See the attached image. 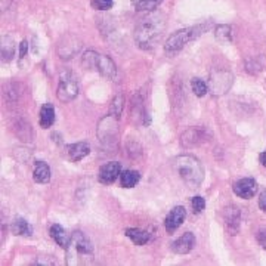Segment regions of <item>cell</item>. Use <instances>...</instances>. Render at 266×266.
Instances as JSON below:
<instances>
[{"label": "cell", "instance_id": "15", "mask_svg": "<svg viewBox=\"0 0 266 266\" xmlns=\"http://www.w3.org/2000/svg\"><path fill=\"white\" fill-rule=\"evenodd\" d=\"M223 219H225V223L228 226V229L235 234L238 232V228H240V222H241V213H240V209L237 206H228L223 209Z\"/></svg>", "mask_w": 266, "mask_h": 266}, {"label": "cell", "instance_id": "12", "mask_svg": "<svg viewBox=\"0 0 266 266\" xmlns=\"http://www.w3.org/2000/svg\"><path fill=\"white\" fill-rule=\"evenodd\" d=\"M186 217V210L183 206H176L170 210V213L166 216L164 220V228L169 234H173L175 231H177V228L183 223Z\"/></svg>", "mask_w": 266, "mask_h": 266}, {"label": "cell", "instance_id": "27", "mask_svg": "<svg viewBox=\"0 0 266 266\" xmlns=\"http://www.w3.org/2000/svg\"><path fill=\"white\" fill-rule=\"evenodd\" d=\"M161 1L163 0H132L138 12H153L161 4Z\"/></svg>", "mask_w": 266, "mask_h": 266}, {"label": "cell", "instance_id": "22", "mask_svg": "<svg viewBox=\"0 0 266 266\" xmlns=\"http://www.w3.org/2000/svg\"><path fill=\"white\" fill-rule=\"evenodd\" d=\"M55 121V108L51 102L45 104L40 109V126L43 129H48Z\"/></svg>", "mask_w": 266, "mask_h": 266}, {"label": "cell", "instance_id": "29", "mask_svg": "<svg viewBox=\"0 0 266 266\" xmlns=\"http://www.w3.org/2000/svg\"><path fill=\"white\" fill-rule=\"evenodd\" d=\"M123 108H124V96L123 95H117L114 96V99L111 101V105H109V114L120 118L121 112H123Z\"/></svg>", "mask_w": 266, "mask_h": 266}, {"label": "cell", "instance_id": "20", "mask_svg": "<svg viewBox=\"0 0 266 266\" xmlns=\"http://www.w3.org/2000/svg\"><path fill=\"white\" fill-rule=\"evenodd\" d=\"M126 237L130 238L136 246H145L150 240H151V234L145 229H139V228H127L124 231Z\"/></svg>", "mask_w": 266, "mask_h": 266}, {"label": "cell", "instance_id": "28", "mask_svg": "<svg viewBox=\"0 0 266 266\" xmlns=\"http://www.w3.org/2000/svg\"><path fill=\"white\" fill-rule=\"evenodd\" d=\"M22 95V86L19 83H9L4 86V98L7 102H16Z\"/></svg>", "mask_w": 266, "mask_h": 266}, {"label": "cell", "instance_id": "24", "mask_svg": "<svg viewBox=\"0 0 266 266\" xmlns=\"http://www.w3.org/2000/svg\"><path fill=\"white\" fill-rule=\"evenodd\" d=\"M214 37L220 43H232V27L228 24H220L214 27Z\"/></svg>", "mask_w": 266, "mask_h": 266}, {"label": "cell", "instance_id": "25", "mask_svg": "<svg viewBox=\"0 0 266 266\" xmlns=\"http://www.w3.org/2000/svg\"><path fill=\"white\" fill-rule=\"evenodd\" d=\"M10 231H12L13 235H25V237H31V234H33V228H31V225H30L27 220H24V219H16V220H13L12 225H10Z\"/></svg>", "mask_w": 266, "mask_h": 266}, {"label": "cell", "instance_id": "35", "mask_svg": "<svg viewBox=\"0 0 266 266\" xmlns=\"http://www.w3.org/2000/svg\"><path fill=\"white\" fill-rule=\"evenodd\" d=\"M259 207H261V210H264L266 213V189L262 191L261 195H259Z\"/></svg>", "mask_w": 266, "mask_h": 266}, {"label": "cell", "instance_id": "9", "mask_svg": "<svg viewBox=\"0 0 266 266\" xmlns=\"http://www.w3.org/2000/svg\"><path fill=\"white\" fill-rule=\"evenodd\" d=\"M258 182L252 177H244V179H240L237 180L234 185H232V191L237 197L243 198V200H250L253 198L256 194H258Z\"/></svg>", "mask_w": 266, "mask_h": 266}, {"label": "cell", "instance_id": "2", "mask_svg": "<svg viewBox=\"0 0 266 266\" xmlns=\"http://www.w3.org/2000/svg\"><path fill=\"white\" fill-rule=\"evenodd\" d=\"M173 169L177 173V176L183 180L186 186L198 188L204 179V169L198 159L194 156H179L173 160Z\"/></svg>", "mask_w": 266, "mask_h": 266}, {"label": "cell", "instance_id": "17", "mask_svg": "<svg viewBox=\"0 0 266 266\" xmlns=\"http://www.w3.org/2000/svg\"><path fill=\"white\" fill-rule=\"evenodd\" d=\"M65 150H67V157H68V160H71V161H74V163L83 160L86 156H89V153H90V147H89L88 142L71 144V145H68Z\"/></svg>", "mask_w": 266, "mask_h": 266}, {"label": "cell", "instance_id": "36", "mask_svg": "<svg viewBox=\"0 0 266 266\" xmlns=\"http://www.w3.org/2000/svg\"><path fill=\"white\" fill-rule=\"evenodd\" d=\"M258 240H259L261 246L264 247V250H266V231L259 232V235H258Z\"/></svg>", "mask_w": 266, "mask_h": 266}, {"label": "cell", "instance_id": "5", "mask_svg": "<svg viewBox=\"0 0 266 266\" xmlns=\"http://www.w3.org/2000/svg\"><path fill=\"white\" fill-rule=\"evenodd\" d=\"M96 133H98V139L104 147L114 145L118 138V118L111 114L102 117L98 124Z\"/></svg>", "mask_w": 266, "mask_h": 266}, {"label": "cell", "instance_id": "4", "mask_svg": "<svg viewBox=\"0 0 266 266\" xmlns=\"http://www.w3.org/2000/svg\"><path fill=\"white\" fill-rule=\"evenodd\" d=\"M82 62L88 68L96 70L102 77H105L108 80L114 82L117 79V67H115L114 61L109 56L101 55V53H98L95 51H86L83 53Z\"/></svg>", "mask_w": 266, "mask_h": 266}, {"label": "cell", "instance_id": "31", "mask_svg": "<svg viewBox=\"0 0 266 266\" xmlns=\"http://www.w3.org/2000/svg\"><path fill=\"white\" fill-rule=\"evenodd\" d=\"M126 148H127L129 157H132V159H138V157L142 156V147L138 142H135V141H127Z\"/></svg>", "mask_w": 266, "mask_h": 266}, {"label": "cell", "instance_id": "33", "mask_svg": "<svg viewBox=\"0 0 266 266\" xmlns=\"http://www.w3.org/2000/svg\"><path fill=\"white\" fill-rule=\"evenodd\" d=\"M90 4H92L93 9H98V10H108V9L112 7V0H92Z\"/></svg>", "mask_w": 266, "mask_h": 266}, {"label": "cell", "instance_id": "8", "mask_svg": "<svg viewBox=\"0 0 266 266\" xmlns=\"http://www.w3.org/2000/svg\"><path fill=\"white\" fill-rule=\"evenodd\" d=\"M210 138L209 132L204 127H189L186 129L182 135H180V147L188 150V148H194L198 147L204 142H207Z\"/></svg>", "mask_w": 266, "mask_h": 266}, {"label": "cell", "instance_id": "34", "mask_svg": "<svg viewBox=\"0 0 266 266\" xmlns=\"http://www.w3.org/2000/svg\"><path fill=\"white\" fill-rule=\"evenodd\" d=\"M27 52H28V43H27V40H22L19 43V58H24L27 55Z\"/></svg>", "mask_w": 266, "mask_h": 266}, {"label": "cell", "instance_id": "13", "mask_svg": "<svg viewBox=\"0 0 266 266\" xmlns=\"http://www.w3.org/2000/svg\"><path fill=\"white\" fill-rule=\"evenodd\" d=\"M70 247H73L79 255H83V256H90L93 253V246H92L90 240L80 231H76L71 235V246Z\"/></svg>", "mask_w": 266, "mask_h": 266}, {"label": "cell", "instance_id": "1", "mask_svg": "<svg viewBox=\"0 0 266 266\" xmlns=\"http://www.w3.org/2000/svg\"><path fill=\"white\" fill-rule=\"evenodd\" d=\"M166 30V18L161 12H151L142 18L135 28V42L139 49L150 51L159 45Z\"/></svg>", "mask_w": 266, "mask_h": 266}, {"label": "cell", "instance_id": "16", "mask_svg": "<svg viewBox=\"0 0 266 266\" xmlns=\"http://www.w3.org/2000/svg\"><path fill=\"white\" fill-rule=\"evenodd\" d=\"M49 234H51L52 240H53L58 246H61L64 250H68V249H70V246H71V235L67 234V231H65L61 225H58V223L52 225L51 229H49Z\"/></svg>", "mask_w": 266, "mask_h": 266}, {"label": "cell", "instance_id": "19", "mask_svg": "<svg viewBox=\"0 0 266 266\" xmlns=\"http://www.w3.org/2000/svg\"><path fill=\"white\" fill-rule=\"evenodd\" d=\"M13 133L24 142H30L33 139V129L28 121L25 120H16L13 123Z\"/></svg>", "mask_w": 266, "mask_h": 266}, {"label": "cell", "instance_id": "23", "mask_svg": "<svg viewBox=\"0 0 266 266\" xmlns=\"http://www.w3.org/2000/svg\"><path fill=\"white\" fill-rule=\"evenodd\" d=\"M265 67L266 58L264 55H262V56H253V58L247 59V61H246V65H244V68H246V71H247L249 74H258V73L264 71Z\"/></svg>", "mask_w": 266, "mask_h": 266}, {"label": "cell", "instance_id": "30", "mask_svg": "<svg viewBox=\"0 0 266 266\" xmlns=\"http://www.w3.org/2000/svg\"><path fill=\"white\" fill-rule=\"evenodd\" d=\"M191 88H192V92L195 96L198 98H203L207 92H209V85H206L203 80L200 79H192L191 80Z\"/></svg>", "mask_w": 266, "mask_h": 266}, {"label": "cell", "instance_id": "32", "mask_svg": "<svg viewBox=\"0 0 266 266\" xmlns=\"http://www.w3.org/2000/svg\"><path fill=\"white\" fill-rule=\"evenodd\" d=\"M191 206H192L194 213H200V212H203L206 209V200L203 197L197 195V197H194L191 200Z\"/></svg>", "mask_w": 266, "mask_h": 266}, {"label": "cell", "instance_id": "26", "mask_svg": "<svg viewBox=\"0 0 266 266\" xmlns=\"http://www.w3.org/2000/svg\"><path fill=\"white\" fill-rule=\"evenodd\" d=\"M141 180V173L138 170H124L120 175V183L123 188H133Z\"/></svg>", "mask_w": 266, "mask_h": 266}, {"label": "cell", "instance_id": "21", "mask_svg": "<svg viewBox=\"0 0 266 266\" xmlns=\"http://www.w3.org/2000/svg\"><path fill=\"white\" fill-rule=\"evenodd\" d=\"M33 179L37 183H49L51 182V167L45 161H36Z\"/></svg>", "mask_w": 266, "mask_h": 266}, {"label": "cell", "instance_id": "10", "mask_svg": "<svg viewBox=\"0 0 266 266\" xmlns=\"http://www.w3.org/2000/svg\"><path fill=\"white\" fill-rule=\"evenodd\" d=\"M80 48H82L80 40L73 37V36H68V37H64L58 43V55H59L61 59L68 61V59L74 58L79 53Z\"/></svg>", "mask_w": 266, "mask_h": 266}, {"label": "cell", "instance_id": "18", "mask_svg": "<svg viewBox=\"0 0 266 266\" xmlns=\"http://www.w3.org/2000/svg\"><path fill=\"white\" fill-rule=\"evenodd\" d=\"M15 56V42L9 36H3L0 39V58L3 62L12 61Z\"/></svg>", "mask_w": 266, "mask_h": 266}, {"label": "cell", "instance_id": "7", "mask_svg": "<svg viewBox=\"0 0 266 266\" xmlns=\"http://www.w3.org/2000/svg\"><path fill=\"white\" fill-rule=\"evenodd\" d=\"M79 93V83L71 73H62L56 88V96L61 102L73 101Z\"/></svg>", "mask_w": 266, "mask_h": 266}, {"label": "cell", "instance_id": "3", "mask_svg": "<svg viewBox=\"0 0 266 266\" xmlns=\"http://www.w3.org/2000/svg\"><path fill=\"white\" fill-rule=\"evenodd\" d=\"M210 27H212L210 22H204V24H200V25H194V27H189V28H182L179 31H175L166 40L164 52L167 55H175V53H177L179 51H182L185 48L186 43L195 40L197 37H200L201 34L209 31Z\"/></svg>", "mask_w": 266, "mask_h": 266}, {"label": "cell", "instance_id": "14", "mask_svg": "<svg viewBox=\"0 0 266 266\" xmlns=\"http://www.w3.org/2000/svg\"><path fill=\"white\" fill-rule=\"evenodd\" d=\"M195 247V235L192 232H185L176 241L172 243V252L176 255H188Z\"/></svg>", "mask_w": 266, "mask_h": 266}, {"label": "cell", "instance_id": "37", "mask_svg": "<svg viewBox=\"0 0 266 266\" xmlns=\"http://www.w3.org/2000/svg\"><path fill=\"white\" fill-rule=\"evenodd\" d=\"M10 3H12V0H1V10H6Z\"/></svg>", "mask_w": 266, "mask_h": 266}, {"label": "cell", "instance_id": "11", "mask_svg": "<svg viewBox=\"0 0 266 266\" xmlns=\"http://www.w3.org/2000/svg\"><path fill=\"white\" fill-rule=\"evenodd\" d=\"M120 175H121V164L118 161H111V163L104 164L99 169L98 179H99L101 183L109 185V183H114L120 177Z\"/></svg>", "mask_w": 266, "mask_h": 266}, {"label": "cell", "instance_id": "6", "mask_svg": "<svg viewBox=\"0 0 266 266\" xmlns=\"http://www.w3.org/2000/svg\"><path fill=\"white\" fill-rule=\"evenodd\" d=\"M234 83V76L226 70H214L209 79V90L214 96L225 95Z\"/></svg>", "mask_w": 266, "mask_h": 266}]
</instances>
